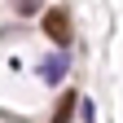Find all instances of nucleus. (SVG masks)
<instances>
[{"label":"nucleus","instance_id":"obj_3","mask_svg":"<svg viewBox=\"0 0 123 123\" xmlns=\"http://www.w3.org/2000/svg\"><path fill=\"white\" fill-rule=\"evenodd\" d=\"M75 92H62V101H57V110H53V123H70V114H75Z\"/></svg>","mask_w":123,"mask_h":123},{"label":"nucleus","instance_id":"obj_4","mask_svg":"<svg viewBox=\"0 0 123 123\" xmlns=\"http://www.w3.org/2000/svg\"><path fill=\"white\" fill-rule=\"evenodd\" d=\"M13 9H18V13H35V9H40V0H13Z\"/></svg>","mask_w":123,"mask_h":123},{"label":"nucleus","instance_id":"obj_1","mask_svg":"<svg viewBox=\"0 0 123 123\" xmlns=\"http://www.w3.org/2000/svg\"><path fill=\"white\" fill-rule=\"evenodd\" d=\"M44 35L57 40V44L70 40V18H66V9H49V13H44Z\"/></svg>","mask_w":123,"mask_h":123},{"label":"nucleus","instance_id":"obj_2","mask_svg":"<svg viewBox=\"0 0 123 123\" xmlns=\"http://www.w3.org/2000/svg\"><path fill=\"white\" fill-rule=\"evenodd\" d=\"M66 70H70V57H66V53H53V57L40 66L44 84H62V79H66Z\"/></svg>","mask_w":123,"mask_h":123}]
</instances>
